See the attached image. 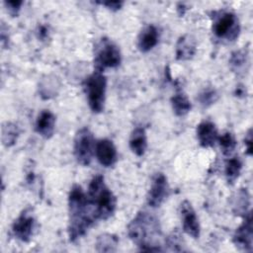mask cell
Segmentation results:
<instances>
[{
	"mask_svg": "<svg viewBox=\"0 0 253 253\" xmlns=\"http://www.w3.org/2000/svg\"><path fill=\"white\" fill-rule=\"evenodd\" d=\"M127 235L141 251H163L162 231L159 220L152 213L140 211L127 225Z\"/></svg>",
	"mask_w": 253,
	"mask_h": 253,
	"instance_id": "1",
	"label": "cell"
},
{
	"mask_svg": "<svg viewBox=\"0 0 253 253\" xmlns=\"http://www.w3.org/2000/svg\"><path fill=\"white\" fill-rule=\"evenodd\" d=\"M68 236L74 242L84 236L88 228L97 219L94 211L81 186L73 185L68 196Z\"/></svg>",
	"mask_w": 253,
	"mask_h": 253,
	"instance_id": "2",
	"label": "cell"
},
{
	"mask_svg": "<svg viewBox=\"0 0 253 253\" xmlns=\"http://www.w3.org/2000/svg\"><path fill=\"white\" fill-rule=\"evenodd\" d=\"M86 194L97 219L106 220L113 215L116 211L117 199L106 185L102 175L98 174L92 178Z\"/></svg>",
	"mask_w": 253,
	"mask_h": 253,
	"instance_id": "3",
	"label": "cell"
},
{
	"mask_svg": "<svg viewBox=\"0 0 253 253\" xmlns=\"http://www.w3.org/2000/svg\"><path fill=\"white\" fill-rule=\"evenodd\" d=\"M84 88L91 111L101 113L104 110L107 88V79L103 72L95 70L89 75L85 80Z\"/></svg>",
	"mask_w": 253,
	"mask_h": 253,
	"instance_id": "4",
	"label": "cell"
},
{
	"mask_svg": "<svg viewBox=\"0 0 253 253\" xmlns=\"http://www.w3.org/2000/svg\"><path fill=\"white\" fill-rule=\"evenodd\" d=\"M121 61L122 54L119 46L107 38L101 39L94 50L95 70L103 72L106 68H115Z\"/></svg>",
	"mask_w": 253,
	"mask_h": 253,
	"instance_id": "5",
	"label": "cell"
},
{
	"mask_svg": "<svg viewBox=\"0 0 253 253\" xmlns=\"http://www.w3.org/2000/svg\"><path fill=\"white\" fill-rule=\"evenodd\" d=\"M212 33L219 40L227 42L235 41L240 33V26L236 15L230 11L214 13Z\"/></svg>",
	"mask_w": 253,
	"mask_h": 253,
	"instance_id": "6",
	"label": "cell"
},
{
	"mask_svg": "<svg viewBox=\"0 0 253 253\" xmlns=\"http://www.w3.org/2000/svg\"><path fill=\"white\" fill-rule=\"evenodd\" d=\"M95 140L92 131L87 127L80 128L74 137V156L77 162L83 166H88L95 153Z\"/></svg>",
	"mask_w": 253,
	"mask_h": 253,
	"instance_id": "7",
	"label": "cell"
},
{
	"mask_svg": "<svg viewBox=\"0 0 253 253\" xmlns=\"http://www.w3.org/2000/svg\"><path fill=\"white\" fill-rule=\"evenodd\" d=\"M169 185L166 176L163 173H156L152 180L147 193V204L151 208L160 207L169 195Z\"/></svg>",
	"mask_w": 253,
	"mask_h": 253,
	"instance_id": "8",
	"label": "cell"
},
{
	"mask_svg": "<svg viewBox=\"0 0 253 253\" xmlns=\"http://www.w3.org/2000/svg\"><path fill=\"white\" fill-rule=\"evenodd\" d=\"M36 220L30 209L24 210L12 224L14 236L22 242H29L34 234Z\"/></svg>",
	"mask_w": 253,
	"mask_h": 253,
	"instance_id": "9",
	"label": "cell"
},
{
	"mask_svg": "<svg viewBox=\"0 0 253 253\" xmlns=\"http://www.w3.org/2000/svg\"><path fill=\"white\" fill-rule=\"evenodd\" d=\"M233 244L241 251L251 252L253 249V225H252V213L249 211L244 215V220L241 225L236 228L233 237Z\"/></svg>",
	"mask_w": 253,
	"mask_h": 253,
	"instance_id": "10",
	"label": "cell"
},
{
	"mask_svg": "<svg viewBox=\"0 0 253 253\" xmlns=\"http://www.w3.org/2000/svg\"><path fill=\"white\" fill-rule=\"evenodd\" d=\"M180 215L182 219L183 230L192 238L200 237L201 227L196 211L189 201H183L180 205Z\"/></svg>",
	"mask_w": 253,
	"mask_h": 253,
	"instance_id": "11",
	"label": "cell"
},
{
	"mask_svg": "<svg viewBox=\"0 0 253 253\" xmlns=\"http://www.w3.org/2000/svg\"><path fill=\"white\" fill-rule=\"evenodd\" d=\"M95 155L100 164L105 167L113 166L116 163L118 156L115 144L108 138H103L96 142Z\"/></svg>",
	"mask_w": 253,
	"mask_h": 253,
	"instance_id": "12",
	"label": "cell"
},
{
	"mask_svg": "<svg viewBox=\"0 0 253 253\" xmlns=\"http://www.w3.org/2000/svg\"><path fill=\"white\" fill-rule=\"evenodd\" d=\"M197 138L202 147L209 148L217 142L218 132L215 125L211 121H203L197 126Z\"/></svg>",
	"mask_w": 253,
	"mask_h": 253,
	"instance_id": "13",
	"label": "cell"
},
{
	"mask_svg": "<svg viewBox=\"0 0 253 253\" xmlns=\"http://www.w3.org/2000/svg\"><path fill=\"white\" fill-rule=\"evenodd\" d=\"M197 51V42L192 35L181 36L176 43V58L178 60H189Z\"/></svg>",
	"mask_w": 253,
	"mask_h": 253,
	"instance_id": "14",
	"label": "cell"
},
{
	"mask_svg": "<svg viewBox=\"0 0 253 253\" xmlns=\"http://www.w3.org/2000/svg\"><path fill=\"white\" fill-rule=\"evenodd\" d=\"M55 116L48 110L42 111L36 121V130L43 138H50L54 133Z\"/></svg>",
	"mask_w": 253,
	"mask_h": 253,
	"instance_id": "15",
	"label": "cell"
},
{
	"mask_svg": "<svg viewBox=\"0 0 253 253\" xmlns=\"http://www.w3.org/2000/svg\"><path fill=\"white\" fill-rule=\"evenodd\" d=\"M159 34L155 26L149 25L145 27L137 38V47L141 52H147L151 50L158 42Z\"/></svg>",
	"mask_w": 253,
	"mask_h": 253,
	"instance_id": "16",
	"label": "cell"
},
{
	"mask_svg": "<svg viewBox=\"0 0 253 253\" xmlns=\"http://www.w3.org/2000/svg\"><path fill=\"white\" fill-rule=\"evenodd\" d=\"M129 148L137 156H142L145 153L147 149V137L143 127L137 126L131 131L129 137Z\"/></svg>",
	"mask_w": 253,
	"mask_h": 253,
	"instance_id": "17",
	"label": "cell"
},
{
	"mask_svg": "<svg viewBox=\"0 0 253 253\" xmlns=\"http://www.w3.org/2000/svg\"><path fill=\"white\" fill-rule=\"evenodd\" d=\"M231 209L234 214L244 216L249 211L250 195L247 189H240L231 197Z\"/></svg>",
	"mask_w": 253,
	"mask_h": 253,
	"instance_id": "18",
	"label": "cell"
},
{
	"mask_svg": "<svg viewBox=\"0 0 253 253\" xmlns=\"http://www.w3.org/2000/svg\"><path fill=\"white\" fill-rule=\"evenodd\" d=\"M96 251L98 252H116L119 245V238L112 233L100 234L96 239Z\"/></svg>",
	"mask_w": 253,
	"mask_h": 253,
	"instance_id": "19",
	"label": "cell"
},
{
	"mask_svg": "<svg viewBox=\"0 0 253 253\" xmlns=\"http://www.w3.org/2000/svg\"><path fill=\"white\" fill-rule=\"evenodd\" d=\"M171 105H172L173 112L178 117L187 115L191 111V108H192L189 98L187 97V95H185L182 92L176 93L171 98Z\"/></svg>",
	"mask_w": 253,
	"mask_h": 253,
	"instance_id": "20",
	"label": "cell"
},
{
	"mask_svg": "<svg viewBox=\"0 0 253 253\" xmlns=\"http://www.w3.org/2000/svg\"><path fill=\"white\" fill-rule=\"evenodd\" d=\"M242 170V160L238 156L229 158L225 163L224 174L228 184L232 185L237 180Z\"/></svg>",
	"mask_w": 253,
	"mask_h": 253,
	"instance_id": "21",
	"label": "cell"
},
{
	"mask_svg": "<svg viewBox=\"0 0 253 253\" xmlns=\"http://www.w3.org/2000/svg\"><path fill=\"white\" fill-rule=\"evenodd\" d=\"M19 127L13 123H5L2 126V142L6 147L15 144L19 136Z\"/></svg>",
	"mask_w": 253,
	"mask_h": 253,
	"instance_id": "22",
	"label": "cell"
},
{
	"mask_svg": "<svg viewBox=\"0 0 253 253\" xmlns=\"http://www.w3.org/2000/svg\"><path fill=\"white\" fill-rule=\"evenodd\" d=\"M247 62H248V51L246 49H239V50L233 51L229 58V64L231 69L237 73L242 72L244 70Z\"/></svg>",
	"mask_w": 253,
	"mask_h": 253,
	"instance_id": "23",
	"label": "cell"
},
{
	"mask_svg": "<svg viewBox=\"0 0 253 253\" xmlns=\"http://www.w3.org/2000/svg\"><path fill=\"white\" fill-rule=\"evenodd\" d=\"M217 142L223 155H230L237 146L235 136L229 131H225L221 135H218Z\"/></svg>",
	"mask_w": 253,
	"mask_h": 253,
	"instance_id": "24",
	"label": "cell"
},
{
	"mask_svg": "<svg viewBox=\"0 0 253 253\" xmlns=\"http://www.w3.org/2000/svg\"><path fill=\"white\" fill-rule=\"evenodd\" d=\"M165 245H167L170 251L181 252L185 251V243L182 238L181 233L178 230L172 231L166 238H165Z\"/></svg>",
	"mask_w": 253,
	"mask_h": 253,
	"instance_id": "25",
	"label": "cell"
},
{
	"mask_svg": "<svg viewBox=\"0 0 253 253\" xmlns=\"http://www.w3.org/2000/svg\"><path fill=\"white\" fill-rule=\"evenodd\" d=\"M218 99L217 92L212 88H207L203 90L199 95V101L203 107H210L214 104Z\"/></svg>",
	"mask_w": 253,
	"mask_h": 253,
	"instance_id": "26",
	"label": "cell"
},
{
	"mask_svg": "<svg viewBox=\"0 0 253 253\" xmlns=\"http://www.w3.org/2000/svg\"><path fill=\"white\" fill-rule=\"evenodd\" d=\"M22 4H23V1H18V0H16V1H5L4 2V5H5L7 11L12 16H17L18 15Z\"/></svg>",
	"mask_w": 253,
	"mask_h": 253,
	"instance_id": "27",
	"label": "cell"
},
{
	"mask_svg": "<svg viewBox=\"0 0 253 253\" xmlns=\"http://www.w3.org/2000/svg\"><path fill=\"white\" fill-rule=\"evenodd\" d=\"M252 141H253V138H252V128H249L247 133L245 134V137H244V144H245V147H246V153L249 156H251L252 153H253Z\"/></svg>",
	"mask_w": 253,
	"mask_h": 253,
	"instance_id": "28",
	"label": "cell"
},
{
	"mask_svg": "<svg viewBox=\"0 0 253 253\" xmlns=\"http://www.w3.org/2000/svg\"><path fill=\"white\" fill-rule=\"evenodd\" d=\"M99 3L112 11H118L124 5V2H122V1H104V2H99Z\"/></svg>",
	"mask_w": 253,
	"mask_h": 253,
	"instance_id": "29",
	"label": "cell"
},
{
	"mask_svg": "<svg viewBox=\"0 0 253 253\" xmlns=\"http://www.w3.org/2000/svg\"><path fill=\"white\" fill-rule=\"evenodd\" d=\"M47 34H48V31L46 29L45 26H41L38 30V36L40 39L42 40H44L46 37H47Z\"/></svg>",
	"mask_w": 253,
	"mask_h": 253,
	"instance_id": "30",
	"label": "cell"
},
{
	"mask_svg": "<svg viewBox=\"0 0 253 253\" xmlns=\"http://www.w3.org/2000/svg\"><path fill=\"white\" fill-rule=\"evenodd\" d=\"M236 96H240V95H244V88L243 87H237L236 88V92H235Z\"/></svg>",
	"mask_w": 253,
	"mask_h": 253,
	"instance_id": "31",
	"label": "cell"
}]
</instances>
